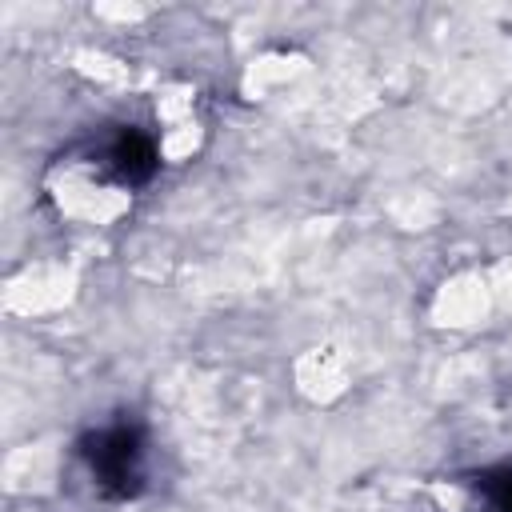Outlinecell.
Listing matches in <instances>:
<instances>
[{
    "mask_svg": "<svg viewBox=\"0 0 512 512\" xmlns=\"http://www.w3.org/2000/svg\"><path fill=\"white\" fill-rule=\"evenodd\" d=\"M76 456L104 500H136L148 488V436L132 420H112L88 432Z\"/></svg>",
    "mask_w": 512,
    "mask_h": 512,
    "instance_id": "1",
    "label": "cell"
},
{
    "mask_svg": "<svg viewBox=\"0 0 512 512\" xmlns=\"http://www.w3.org/2000/svg\"><path fill=\"white\" fill-rule=\"evenodd\" d=\"M96 164L116 180V184H148L152 172H156V148L144 132L136 128H120L116 136H108L100 148H96Z\"/></svg>",
    "mask_w": 512,
    "mask_h": 512,
    "instance_id": "2",
    "label": "cell"
},
{
    "mask_svg": "<svg viewBox=\"0 0 512 512\" xmlns=\"http://www.w3.org/2000/svg\"><path fill=\"white\" fill-rule=\"evenodd\" d=\"M480 492L488 496L492 512H512V468H504L496 476H484L480 480Z\"/></svg>",
    "mask_w": 512,
    "mask_h": 512,
    "instance_id": "3",
    "label": "cell"
}]
</instances>
